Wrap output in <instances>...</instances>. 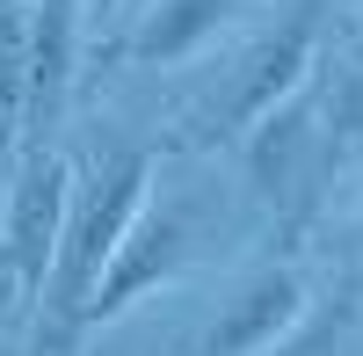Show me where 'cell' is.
<instances>
[{
	"mask_svg": "<svg viewBox=\"0 0 363 356\" xmlns=\"http://www.w3.org/2000/svg\"><path fill=\"white\" fill-rule=\"evenodd\" d=\"M116 8H124V0H80V22H109Z\"/></svg>",
	"mask_w": 363,
	"mask_h": 356,
	"instance_id": "obj_13",
	"label": "cell"
},
{
	"mask_svg": "<svg viewBox=\"0 0 363 356\" xmlns=\"http://www.w3.org/2000/svg\"><path fill=\"white\" fill-rule=\"evenodd\" d=\"M160 174V153L145 145H116L95 167H73V204H66V226H58V255H51V277H44V299L37 320H29V349L44 356H73L87 342V306H95V284L109 277L116 247L138 218L145 189Z\"/></svg>",
	"mask_w": 363,
	"mask_h": 356,
	"instance_id": "obj_1",
	"label": "cell"
},
{
	"mask_svg": "<svg viewBox=\"0 0 363 356\" xmlns=\"http://www.w3.org/2000/svg\"><path fill=\"white\" fill-rule=\"evenodd\" d=\"M349 328H356L349 299H313L306 313H298V328L269 349V356H349Z\"/></svg>",
	"mask_w": 363,
	"mask_h": 356,
	"instance_id": "obj_11",
	"label": "cell"
},
{
	"mask_svg": "<svg viewBox=\"0 0 363 356\" xmlns=\"http://www.w3.org/2000/svg\"><path fill=\"white\" fill-rule=\"evenodd\" d=\"M22 349H29V306L0 291V356H22Z\"/></svg>",
	"mask_w": 363,
	"mask_h": 356,
	"instance_id": "obj_12",
	"label": "cell"
},
{
	"mask_svg": "<svg viewBox=\"0 0 363 356\" xmlns=\"http://www.w3.org/2000/svg\"><path fill=\"white\" fill-rule=\"evenodd\" d=\"M80 0H29V109H22V145H51L66 124L73 80H80Z\"/></svg>",
	"mask_w": 363,
	"mask_h": 356,
	"instance_id": "obj_7",
	"label": "cell"
},
{
	"mask_svg": "<svg viewBox=\"0 0 363 356\" xmlns=\"http://www.w3.org/2000/svg\"><path fill=\"white\" fill-rule=\"evenodd\" d=\"M356 247H363V196H356Z\"/></svg>",
	"mask_w": 363,
	"mask_h": 356,
	"instance_id": "obj_14",
	"label": "cell"
},
{
	"mask_svg": "<svg viewBox=\"0 0 363 356\" xmlns=\"http://www.w3.org/2000/svg\"><path fill=\"white\" fill-rule=\"evenodd\" d=\"M313 95H320V145H327V167H342L356 145H363V29H349V37H335V44L320 51Z\"/></svg>",
	"mask_w": 363,
	"mask_h": 356,
	"instance_id": "obj_9",
	"label": "cell"
},
{
	"mask_svg": "<svg viewBox=\"0 0 363 356\" xmlns=\"http://www.w3.org/2000/svg\"><path fill=\"white\" fill-rule=\"evenodd\" d=\"M73 204V160L58 145H22L8 167V196H0V291L37 320L51 255H58V226Z\"/></svg>",
	"mask_w": 363,
	"mask_h": 356,
	"instance_id": "obj_3",
	"label": "cell"
},
{
	"mask_svg": "<svg viewBox=\"0 0 363 356\" xmlns=\"http://www.w3.org/2000/svg\"><path fill=\"white\" fill-rule=\"evenodd\" d=\"M211 240H218V204H211L203 189H167V174H153V189H145L124 247H116V262H109V277L95 284L87 335L116 328V320H124L131 306H145L153 291H174L203 262Z\"/></svg>",
	"mask_w": 363,
	"mask_h": 356,
	"instance_id": "obj_2",
	"label": "cell"
},
{
	"mask_svg": "<svg viewBox=\"0 0 363 356\" xmlns=\"http://www.w3.org/2000/svg\"><path fill=\"white\" fill-rule=\"evenodd\" d=\"M22 109H29V0H0V160L22 153Z\"/></svg>",
	"mask_w": 363,
	"mask_h": 356,
	"instance_id": "obj_10",
	"label": "cell"
},
{
	"mask_svg": "<svg viewBox=\"0 0 363 356\" xmlns=\"http://www.w3.org/2000/svg\"><path fill=\"white\" fill-rule=\"evenodd\" d=\"M320 51H327V8H320V0H298L284 22H269L262 37L240 51L225 95L211 102V116H203V145H211V138L233 145L247 124H262L277 102H291L298 87L320 73Z\"/></svg>",
	"mask_w": 363,
	"mask_h": 356,
	"instance_id": "obj_4",
	"label": "cell"
},
{
	"mask_svg": "<svg viewBox=\"0 0 363 356\" xmlns=\"http://www.w3.org/2000/svg\"><path fill=\"white\" fill-rule=\"evenodd\" d=\"M247 8V0H153L138 15V29L124 37V58L131 66H182L196 58L203 44H218V29Z\"/></svg>",
	"mask_w": 363,
	"mask_h": 356,
	"instance_id": "obj_8",
	"label": "cell"
},
{
	"mask_svg": "<svg viewBox=\"0 0 363 356\" xmlns=\"http://www.w3.org/2000/svg\"><path fill=\"white\" fill-rule=\"evenodd\" d=\"M233 153H240V174H247V196L277 226L306 218L313 196H320V182L335 174V167H327V145H320V95H313V80L298 87L291 102H277L262 124L240 131Z\"/></svg>",
	"mask_w": 363,
	"mask_h": 356,
	"instance_id": "obj_5",
	"label": "cell"
},
{
	"mask_svg": "<svg viewBox=\"0 0 363 356\" xmlns=\"http://www.w3.org/2000/svg\"><path fill=\"white\" fill-rule=\"evenodd\" d=\"M356 29H363V0H356Z\"/></svg>",
	"mask_w": 363,
	"mask_h": 356,
	"instance_id": "obj_15",
	"label": "cell"
},
{
	"mask_svg": "<svg viewBox=\"0 0 363 356\" xmlns=\"http://www.w3.org/2000/svg\"><path fill=\"white\" fill-rule=\"evenodd\" d=\"M313 306V284L298 262H255V269H240L225 291H218V306H211L203 320V335H196V356H269L291 328H298V313Z\"/></svg>",
	"mask_w": 363,
	"mask_h": 356,
	"instance_id": "obj_6",
	"label": "cell"
}]
</instances>
